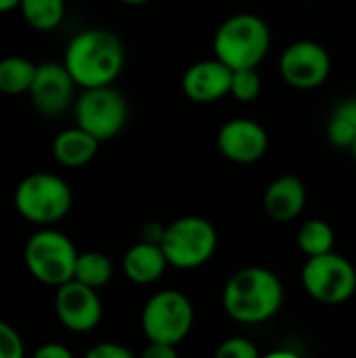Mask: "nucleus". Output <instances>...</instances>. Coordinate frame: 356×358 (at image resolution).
Wrapping results in <instances>:
<instances>
[{"instance_id": "obj_13", "label": "nucleus", "mask_w": 356, "mask_h": 358, "mask_svg": "<svg viewBox=\"0 0 356 358\" xmlns=\"http://www.w3.org/2000/svg\"><path fill=\"white\" fill-rule=\"evenodd\" d=\"M218 149L233 164H256L269 151L266 130L250 117H235L218 130Z\"/></svg>"}, {"instance_id": "obj_14", "label": "nucleus", "mask_w": 356, "mask_h": 358, "mask_svg": "<svg viewBox=\"0 0 356 358\" xmlns=\"http://www.w3.org/2000/svg\"><path fill=\"white\" fill-rule=\"evenodd\" d=\"M233 69L220 59H204L193 63L180 80L185 96L195 103H214L231 94Z\"/></svg>"}, {"instance_id": "obj_17", "label": "nucleus", "mask_w": 356, "mask_h": 358, "mask_svg": "<svg viewBox=\"0 0 356 358\" xmlns=\"http://www.w3.org/2000/svg\"><path fill=\"white\" fill-rule=\"evenodd\" d=\"M99 145L101 141L97 136H92L90 132L76 124L73 128H65L55 136L52 157L57 159V164L65 168H82L94 159Z\"/></svg>"}, {"instance_id": "obj_9", "label": "nucleus", "mask_w": 356, "mask_h": 358, "mask_svg": "<svg viewBox=\"0 0 356 358\" xmlns=\"http://www.w3.org/2000/svg\"><path fill=\"white\" fill-rule=\"evenodd\" d=\"M73 113L80 128L105 143L124 130L128 122V101L113 84L84 88L76 101Z\"/></svg>"}, {"instance_id": "obj_2", "label": "nucleus", "mask_w": 356, "mask_h": 358, "mask_svg": "<svg viewBox=\"0 0 356 358\" xmlns=\"http://www.w3.org/2000/svg\"><path fill=\"white\" fill-rule=\"evenodd\" d=\"M283 285L279 277L264 266H245L225 285V313L243 325H258L273 319L283 306Z\"/></svg>"}, {"instance_id": "obj_8", "label": "nucleus", "mask_w": 356, "mask_h": 358, "mask_svg": "<svg viewBox=\"0 0 356 358\" xmlns=\"http://www.w3.org/2000/svg\"><path fill=\"white\" fill-rule=\"evenodd\" d=\"M302 285L306 294L321 304H344L356 294L355 264L336 252L313 256L302 266Z\"/></svg>"}, {"instance_id": "obj_21", "label": "nucleus", "mask_w": 356, "mask_h": 358, "mask_svg": "<svg viewBox=\"0 0 356 358\" xmlns=\"http://www.w3.org/2000/svg\"><path fill=\"white\" fill-rule=\"evenodd\" d=\"M73 279L88 287L101 289L113 279V262L101 252H82L76 260Z\"/></svg>"}, {"instance_id": "obj_4", "label": "nucleus", "mask_w": 356, "mask_h": 358, "mask_svg": "<svg viewBox=\"0 0 356 358\" xmlns=\"http://www.w3.org/2000/svg\"><path fill=\"white\" fill-rule=\"evenodd\" d=\"M69 185L50 172H34L19 180L15 189V208L19 216L31 224L48 227L67 216L71 210Z\"/></svg>"}, {"instance_id": "obj_6", "label": "nucleus", "mask_w": 356, "mask_h": 358, "mask_svg": "<svg viewBox=\"0 0 356 358\" xmlns=\"http://www.w3.org/2000/svg\"><path fill=\"white\" fill-rule=\"evenodd\" d=\"M218 248L214 224L201 216H183L166 227L162 250L168 264L180 271H193L212 260Z\"/></svg>"}, {"instance_id": "obj_5", "label": "nucleus", "mask_w": 356, "mask_h": 358, "mask_svg": "<svg viewBox=\"0 0 356 358\" xmlns=\"http://www.w3.org/2000/svg\"><path fill=\"white\" fill-rule=\"evenodd\" d=\"M23 260L36 281L59 287L73 279L78 250L67 235L44 227L27 239Z\"/></svg>"}, {"instance_id": "obj_29", "label": "nucleus", "mask_w": 356, "mask_h": 358, "mask_svg": "<svg viewBox=\"0 0 356 358\" xmlns=\"http://www.w3.org/2000/svg\"><path fill=\"white\" fill-rule=\"evenodd\" d=\"M36 358H71V350H67L65 346L61 344H55V342H48L44 346H40L36 350Z\"/></svg>"}, {"instance_id": "obj_27", "label": "nucleus", "mask_w": 356, "mask_h": 358, "mask_svg": "<svg viewBox=\"0 0 356 358\" xmlns=\"http://www.w3.org/2000/svg\"><path fill=\"white\" fill-rule=\"evenodd\" d=\"M145 358H176L178 350L172 344H164V342H149V346L143 352Z\"/></svg>"}, {"instance_id": "obj_26", "label": "nucleus", "mask_w": 356, "mask_h": 358, "mask_svg": "<svg viewBox=\"0 0 356 358\" xmlns=\"http://www.w3.org/2000/svg\"><path fill=\"white\" fill-rule=\"evenodd\" d=\"M88 358H132V352L115 342H103V344H97L92 346L88 352Z\"/></svg>"}, {"instance_id": "obj_28", "label": "nucleus", "mask_w": 356, "mask_h": 358, "mask_svg": "<svg viewBox=\"0 0 356 358\" xmlns=\"http://www.w3.org/2000/svg\"><path fill=\"white\" fill-rule=\"evenodd\" d=\"M166 227L168 224H162V222H147L141 231V239L143 241H151V243H159L162 245V239L166 235Z\"/></svg>"}, {"instance_id": "obj_16", "label": "nucleus", "mask_w": 356, "mask_h": 358, "mask_svg": "<svg viewBox=\"0 0 356 358\" xmlns=\"http://www.w3.org/2000/svg\"><path fill=\"white\" fill-rule=\"evenodd\" d=\"M168 266L170 264H168V258H166L162 245L143 241V239L138 243H134L124 254V260H122L124 275L136 285H151V283L159 281Z\"/></svg>"}, {"instance_id": "obj_19", "label": "nucleus", "mask_w": 356, "mask_h": 358, "mask_svg": "<svg viewBox=\"0 0 356 358\" xmlns=\"http://www.w3.org/2000/svg\"><path fill=\"white\" fill-rule=\"evenodd\" d=\"M296 243L298 250L306 256H321L327 252H334V243H336V233L332 229L329 222L321 220V218H311L306 220L296 235Z\"/></svg>"}, {"instance_id": "obj_32", "label": "nucleus", "mask_w": 356, "mask_h": 358, "mask_svg": "<svg viewBox=\"0 0 356 358\" xmlns=\"http://www.w3.org/2000/svg\"><path fill=\"white\" fill-rule=\"evenodd\" d=\"M124 4H132V6H138V4H147L149 0H120Z\"/></svg>"}, {"instance_id": "obj_12", "label": "nucleus", "mask_w": 356, "mask_h": 358, "mask_svg": "<svg viewBox=\"0 0 356 358\" xmlns=\"http://www.w3.org/2000/svg\"><path fill=\"white\" fill-rule=\"evenodd\" d=\"M76 86V80L63 63L48 61L36 67V76L27 94L38 113L52 117L67 111V107L73 103Z\"/></svg>"}, {"instance_id": "obj_24", "label": "nucleus", "mask_w": 356, "mask_h": 358, "mask_svg": "<svg viewBox=\"0 0 356 358\" xmlns=\"http://www.w3.org/2000/svg\"><path fill=\"white\" fill-rule=\"evenodd\" d=\"M258 348L252 340L235 336L225 340L218 348H216V357L218 358H258Z\"/></svg>"}, {"instance_id": "obj_10", "label": "nucleus", "mask_w": 356, "mask_h": 358, "mask_svg": "<svg viewBox=\"0 0 356 358\" xmlns=\"http://www.w3.org/2000/svg\"><path fill=\"white\" fill-rule=\"evenodd\" d=\"M279 73L285 84L298 90H313L327 82L332 57L315 40H296L279 57Z\"/></svg>"}, {"instance_id": "obj_18", "label": "nucleus", "mask_w": 356, "mask_h": 358, "mask_svg": "<svg viewBox=\"0 0 356 358\" xmlns=\"http://www.w3.org/2000/svg\"><path fill=\"white\" fill-rule=\"evenodd\" d=\"M36 67L29 59L21 55H10L0 59V94L19 96L29 92Z\"/></svg>"}, {"instance_id": "obj_30", "label": "nucleus", "mask_w": 356, "mask_h": 358, "mask_svg": "<svg viewBox=\"0 0 356 358\" xmlns=\"http://www.w3.org/2000/svg\"><path fill=\"white\" fill-rule=\"evenodd\" d=\"M334 113L340 115V117H344V120H348L350 124H355L356 126V96L355 99H344V101H340V103L336 105Z\"/></svg>"}, {"instance_id": "obj_25", "label": "nucleus", "mask_w": 356, "mask_h": 358, "mask_svg": "<svg viewBox=\"0 0 356 358\" xmlns=\"http://www.w3.org/2000/svg\"><path fill=\"white\" fill-rule=\"evenodd\" d=\"M23 352V340L17 329L6 321H0V358H21Z\"/></svg>"}, {"instance_id": "obj_22", "label": "nucleus", "mask_w": 356, "mask_h": 358, "mask_svg": "<svg viewBox=\"0 0 356 358\" xmlns=\"http://www.w3.org/2000/svg\"><path fill=\"white\" fill-rule=\"evenodd\" d=\"M262 90V78L258 73V67L248 69H235L231 80V96L241 103H252L258 99Z\"/></svg>"}, {"instance_id": "obj_11", "label": "nucleus", "mask_w": 356, "mask_h": 358, "mask_svg": "<svg viewBox=\"0 0 356 358\" xmlns=\"http://www.w3.org/2000/svg\"><path fill=\"white\" fill-rule=\"evenodd\" d=\"M55 313L65 329L73 334H88L97 329L103 319V302L94 287L71 279L57 287Z\"/></svg>"}, {"instance_id": "obj_34", "label": "nucleus", "mask_w": 356, "mask_h": 358, "mask_svg": "<svg viewBox=\"0 0 356 358\" xmlns=\"http://www.w3.org/2000/svg\"><path fill=\"white\" fill-rule=\"evenodd\" d=\"M306 2H313V0H306Z\"/></svg>"}, {"instance_id": "obj_3", "label": "nucleus", "mask_w": 356, "mask_h": 358, "mask_svg": "<svg viewBox=\"0 0 356 358\" xmlns=\"http://www.w3.org/2000/svg\"><path fill=\"white\" fill-rule=\"evenodd\" d=\"M271 27L254 13H237L225 19L212 42L214 57L233 71L258 67L271 50Z\"/></svg>"}, {"instance_id": "obj_15", "label": "nucleus", "mask_w": 356, "mask_h": 358, "mask_svg": "<svg viewBox=\"0 0 356 358\" xmlns=\"http://www.w3.org/2000/svg\"><path fill=\"white\" fill-rule=\"evenodd\" d=\"M306 206V185L294 176L283 174L275 178L262 197V208L266 216L275 222H292L296 220Z\"/></svg>"}, {"instance_id": "obj_23", "label": "nucleus", "mask_w": 356, "mask_h": 358, "mask_svg": "<svg viewBox=\"0 0 356 358\" xmlns=\"http://www.w3.org/2000/svg\"><path fill=\"white\" fill-rule=\"evenodd\" d=\"M356 138V126L350 124L348 120L332 113L329 117V124H327V141L334 145V147H340V149H350L353 143Z\"/></svg>"}, {"instance_id": "obj_7", "label": "nucleus", "mask_w": 356, "mask_h": 358, "mask_svg": "<svg viewBox=\"0 0 356 358\" xmlns=\"http://www.w3.org/2000/svg\"><path fill=\"white\" fill-rule=\"evenodd\" d=\"M195 310L191 300L178 289H162L143 306L141 325L149 342L178 346L193 329Z\"/></svg>"}, {"instance_id": "obj_33", "label": "nucleus", "mask_w": 356, "mask_h": 358, "mask_svg": "<svg viewBox=\"0 0 356 358\" xmlns=\"http://www.w3.org/2000/svg\"><path fill=\"white\" fill-rule=\"evenodd\" d=\"M350 151H353V157H355V162H356V138H355V143H353V147H350Z\"/></svg>"}, {"instance_id": "obj_1", "label": "nucleus", "mask_w": 356, "mask_h": 358, "mask_svg": "<svg viewBox=\"0 0 356 358\" xmlns=\"http://www.w3.org/2000/svg\"><path fill=\"white\" fill-rule=\"evenodd\" d=\"M126 63V50L109 29H84L76 34L63 55V65L80 88H97L113 84Z\"/></svg>"}, {"instance_id": "obj_20", "label": "nucleus", "mask_w": 356, "mask_h": 358, "mask_svg": "<svg viewBox=\"0 0 356 358\" xmlns=\"http://www.w3.org/2000/svg\"><path fill=\"white\" fill-rule=\"evenodd\" d=\"M19 10L29 27L52 31L65 17V0H21Z\"/></svg>"}, {"instance_id": "obj_31", "label": "nucleus", "mask_w": 356, "mask_h": 358, "mask_svg": "<svg viewBox=\"0 0 356 358\" xmlns=\"http://www.w3.org/2000/svg\"><path fill=\"white\" fill-rule=\"evenodd\" d=\"M19 2L21 0H0V13H8V10L19 8Z\"/></svg>"}]
</instances>
